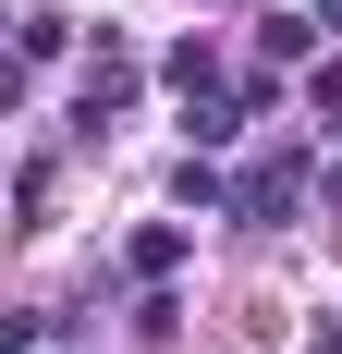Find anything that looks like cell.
<instances>
[{"instance_id": "cell-1", "label": "cell", "mask_w": 342, "mask_h": 354, "mask_svg": "<svg viewBox=\"0 0 342 354\" xmlns=\"http://www.w3.org/2000/svg\"><path fill=\"white\" fill-rule=\"evenodd\" d=\"M294 196H318V171H306V147H269V159H257V171L233 183V220H281Z\"/></svg>"}, {"instance_id": "cell-2", "label": "cell", "mask_w": 342, "mask_h": 354, "mask_svg": "<svg viewBox=\"0 0 342 354\" xmlns=\"http://www.w3.org/2000/svg\"><path fill=\"white\" fill-rule=\"evenodd\" d=\"M123 98H135V62H123V37H98L86 49V122H110Z\"/></svg>"}, {"instance_id": "cell-3", "label": "cell", "mask_w": 342, "mask_h": 354, "mask_svg": "<svg viewBox=\"0 0 342 354\" xmlns=\"http://www.w3.org/2000/svg\"><path fill=\"white\" fill-rule=\"evenodd\" d=\"M244 122H257V110H244V98H220V86H196V98H183V135H196V147H233Z\"/></svg>"}, {"instance_id": "cell-4", "label": "cell", "mask_w": 342, "mask_h": 354, "mask_svg": "<svg viewBox=\"0 0 342 354\" xmlns=\"http://www.w3.org/2000/svg\"><path fill=\"white\" fill-rule=\"evenodd\" d=\"M171 196H183V208H233V171H220L208 147H183V171H171Z\"/></svg>"}, {"instance_id": "cell-5", "label": "cell", "mask_w": 342, "mask_h": 354, "mask_svg": "<svg viewBox=\"0 0 342 354\" xmlns=\"http://www.w3.org/2000/svg\"><path fill=\"white\" fill-rule=\"evenodd\" d=\"M171 269H183V220H147L135 232V281H171Z\"/></svg>"}, {"instance_id": "cell-6", "label": "cell", "mask_w": 342, "mask_h": 354, "mask_svg": "<svg viewBox=\"0 0 342 354\" xmlns=\"http://www.w3.org/2000/svg\"><path fill=\"white\" fill-rule=\"evenodd\" d=\"M159 73H171V86H183V98H196V86H220V49H208V37H183V49H171Z\"/></svg>"}, {"instance_id": "cell-7", "label": "cell", "mask_w": 342, "mask_h": 354, "mask_svg": "<svg viewBox=\"0 0 342 354\" xmlns=\"http://www.w3.org/2000/svg\"><path fill=\"white\" fill-rule=\"evenodd\" d=\"M306 98H318V110H342V62H306Z\"/></svg>"}, {"instance_id": "cell-8", "label": "cell", "mask_w": 342, "mask_h": 354, "mask_svg": "<svg viewBox=\"0 0 342 354\" xmlns=\"http://www.w3.org/2000/svg\"><path fill=\"white\" fill-rule=\"evenodd\" d=\"M318 196H330V208H342V159H330V171H318Z\"/></svg>"}, {"instance_id": "cell-9", "label": "cell", "mask_w": 342, "mask_h": 354, "mask_svg": "<svg viewBox=\"0 0 342 354\" xmlns=\"http://www.w3.org/2000/svg\"><path fill=\"white\" fill-rule=\"evenodd\" d=\"M318 25H330V37H342V0H318Z\"/></svg>"}, {"instance_id": "cell-10", "label": "cell", "mask_w": 342, "mask_h": 354, "mask_svg": "<svg viewBox=\"0 0 342 354\" xmlns=\"http://www.w3.org/2000/svg\"><path fill=\"white\" fill-rule=\"evenodd\" d=\"M318 354H342V318H330V330H318Z\"/></svg>"}]
</instances>
